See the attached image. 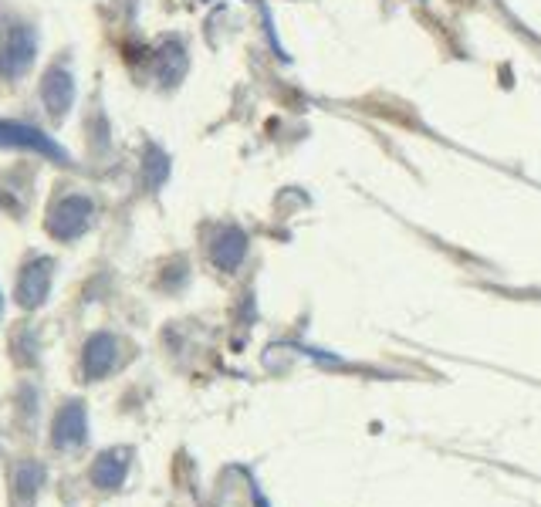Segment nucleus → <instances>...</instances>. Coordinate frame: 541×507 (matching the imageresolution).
Masks as SVG:
<instances>
[{
    "label": "nucleus",
    "instance_id": "4",
    "mask_svg": "<svg viewBox=\"0 0 541 507\" xmlns=\"http://www.w3.org/2000/svg\"><path fill=\"white\" fill-rule=\"evenodd\" d=\"M44 99H48L51 112H61L68 105V99H72V85H68L65 71H51L48 82H44Z\"/></svg>",
    "mask_w": 541,
    "mask_h": 507
},
{
    "label": "nucleus",
    "instance_id": "3",
    "mask_svg": "<svg viewBox=\"0 0 541 507\" xmlns=\"http://www.w3.org/2000/svg\"><path fill=\"white\" fill-rule=\"evenodd\" d=\"M48 284H51V261H34L31 268H24V278H21V295L24 305H41L44 295H48Z\"/></svg>",
    "mask_w": 541,
    "mask_h": 507
},
{
    "label": "nucleus",
    "instance_id": "1",
    "mask_svg": "<svg viewBox=\"0 0 541 507\" xmlns=\"http://www.w3.org/2000/svg\"><path fill=\"white\" fill-rule=\"evenodd\" d=\"M51 440H55V447H72V443H82L85 440V409L78 403H68L65 409H61Z\"/></svg>",
    "mask_w": 541,
    "mask_h": 507
},
{
    "label": "nucleus",
    "instance_id": "6",
    "mask_svg": "<svg viewBox=\"0 0 541 507\" xmlns=\"http://www.w3.org/2000/svg\"><path fill=\"white\" fill-rule=\"evenodd\" d=\"M122 480V460H119V453H105V457L99 460V467H95V484H102V487H115Z\"/></svg>",
    "mask_w": 541,
    "mask_h": 507
},
{
    "label": "nucleus",
    "instance_id": "2",
    "mask_svg": "<svg viewBox=\"0 0 541 507\" xmlns=\"http://www.w3.org/2000/svg\"><path fill=\"white\" fill-rule=\"evenodd\" d=\"M0 146H31V149H38V153H48V156L61 159V149L55 146V142L44 139L38 129L14 126V122H0Z\"/></svg>",
    "mask_w": 541,
    "mask_h": 507
},
{
    "label": "nucleus",
    "instance_id": "5",
    "mask_svg": "<svg viewBox=\"0 0 541 507\" xmlns=\"http://www.w3.org/2000/svg\"><path fill=\"white\" fill-rule=\"evenodd\" d=\"M112 362V342L109 338H92L88 342V352H85V369L88 376H99V372H105V366Z\"/></svg>",
    "mask_w": 541,
    "mask_h": 507
}]
</instances>
